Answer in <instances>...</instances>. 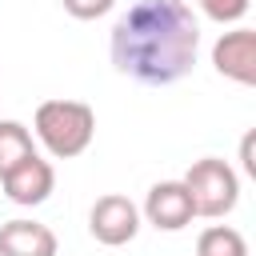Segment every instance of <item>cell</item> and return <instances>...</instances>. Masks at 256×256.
<instances>
[{
	"instance_id": "cell-13",
	"label": "cell",
	"mask_w": 256,
	"mask_h": 256,
	"mask_svg": "<svg viewBox=\"0 0 256 256\" xmlns=\"http://www.w3.org/2000/svg\"><path fill=\"white\" fill-rule=\"evenodd\" d=\"M252 140H256V132H248V136L240 140V164H244V172H248V176H256V160H252Z\"/></svg>"
},
{
	"instance_id": "cell-4",
	"label": "cell",
	"mask_w": 256,
	"mask_h": 256,
	"mask_svg": "<svg viewBox=\"0 0 256 256\" xmlns=\"http://www.w3.org/2000/svg\"><path fill=\"white\" fill-rule=\"evenodd\" d=\"M88 232H92V240L104 244V248L132 244L136 232H140V208H136L128 196L108 192V196H100V200L92 204V212H88Z\"/></svg>"
},
{
	"instance_id": "cell-3",
	"label": "cell",
	"mask_w": 256,
	"mask_h": 256,
	"mask_svg": "<svg viewBox=\"0 0 256 256\" xmlns=\"http://www.w3.org/2000/svg\"><path fill=\"white\" fill-rule=\"evenodd\" d=\"M184 188L192 196V208L196 216H208V220H224L236 204H240V176L228 160L220 156H204L196 160L188 172H184Z\"/></svg>"
},
{
	"instance_id": "cell-1",
	"label": "cell",
	"mask_w": 256,
	"mask_h": 256,
	"mask_svg": "<svg viewBox=\"0 0 256 256\" xmlns=\"http://www.w3.org/2000/svg\"><path fill=\"white\" fill-rule=\"evenodd\" d=\"M112 68L136 84L168 88L196 68L200 24L184 0H136L112 24Z\"/></svg>"
},
{
	"instance_id": "cell-11",
	"label": "cell",
	"mask_w": 256,
	"mask_h": 256,
	"mask_svg": "<svg viewBox=\"0 0 256 256\" xmlns=\"http://www.w3.org/2000/svg\"><path fill=\"white\" fill-rule=\"evenodd\" d=\"M192 4L216 24H240L252 8V0H192Z\"/></svg>"
},
{
	"instance_id": "cell-8",
	"label": "cell",
	"mask_w": 256,
	"mask_h": 256,
	"mask_svg": "<svg viewBox=\"0 0 256 256\" xmlns=\"http://www.w3.org/2000/svg\"><path fill=\"white\" fill-rule=\"evenodd\" d=\"M60 240L48 224L40 220H4L0 224V256H56Z\"/></svg>"
},
{
	"instance_id": "cell-2",
	"label": "cell",
	"mask_w": 256,
	"mask_h": 256,
	"mask_svg": "<svg viewBox=\"0 0 256 256\" xmlns=\"http://www.w3.org/2000/svg\"><path fill=\"white\" fill-rule=\"evenodd\" d=\"M32 132L52 160H76L96 136V112L84 100H44L32 116Z\"/></svg>"
},
{
	"instance_id": "cell-5",
	"label": "cell",
	"mask_w": 256,
	"mask_h": 256,
	"mask_svg": "<svg viewBox=\"0 0 256 256\" xmlns=\"http://www.w3.org/2000/svg\"><path fill=\"white\" fill-rule=\"evenodd\" d=\"M140 220H148L156 232H180L196 220V208H192V196L184 188V180H160L148 188L144 196V208H140Z\"/></svg>"
},
{
	"instance_id": "cell-12",
	"label": "cell",
	"mask_w": 256,
	"mask_h": 256,
	"mask_svg": "<svg viewBox=\"0 0 256 256\" xmlns=\"http://www.w3.org/2000/svg\"><path fill=\"white\" fill-rule=\"evenodd\" d=\"M72 20H100L116 8V0H60Z\"/></svg>"
},
{
	"instance_id": "cell-7",
	"label": "cell",
	"mask_w": 256,
	"mask_h": 256,
	"mask_svg": "<svg viewBox=\"0 0 256 256\" xmlns=\"http://www.w3.org/2000/svg\"><path fill=\"white\" fill-rule=\"evenodd\" d=\"M0 188H4V196H8L12 204L36 208V204H44V200L52 196V188H56V168H52L40 152H32V156H24L16 168H8V172L0 176Z\"/></svg>"
},
{
	"instance_id": "cell-9",
	"label": "cell",
	"mask_w": 256,
	"mask_h": 256,
	"mask_svg": "<svg viewBox=\"0 0 256 256\" xmlns=\"http://www.w3.org/2000/svg\"><path fill=\"white\" fill-rule=\"evenodd\" d=\"M196 256H248V240L232 224H208L196 236Z\"/></svg>"
},
{
	"instance_id": "cell-10",
	"label": "cell",
	"mask_w": 256,
	"mask_h": 256,
	"mask_svg": "<svg viewBox=\"0 0 256 256\" xmlns=\"http://www.w3.org/2000/svg\"><path fill=\"white\" fill-rule=\"evenodd\" d=\"M36 144H32V132L20 124V120H0V176L8 168H16L24 156H32Z\"/></svg>"
},
{
	"instance_id": "cell-6",
	"label": "cell",
	"mask_w": 256,
	"mask_h": 256,
	"mask_svg": "<svg viewBox=\"0 0 256 256\" xmlns=\"http://www.w3.org/2000/svg\"><path fill=\"white\" fill-rule=\"evenodd\" d=\"M212 68L224 80L252 88L256 84V32L244 24H236L232 32H220V40L212 44Z\"/></svg>"
}]
</instances>
